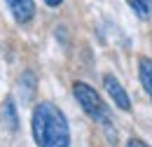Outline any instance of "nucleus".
<instances>
[{"label":"nucleus","instance_id":"2","mask_svg":"<svg viewBox=\"0 0 152 147\" xmlns=\"http://www.w3.org/2000/svg\"><path fill=\"white\" fill-rule=\"evenodd\" d=\"M73 93H75L80 108L87 112L94 122L103 124V126H110V124H113V114H110L108 105L103 103V98L98 96L96 89H91V87L84 84V82H75V84H73Z\"/></svg>","mask_w":152,"mask_h":147},{"label":"nucleus","instance_id":"7","mask_svg":"<svg viewBox=\"0 0 152 147\" xmlns=\"http://www.w3.org/2000/svg\"><path fill=\"white\" fill-rule=\"evenodd\" d=\"M2 112H5V119L10 122V126H12V129H17V126H19V117H17V108H14V100H12V98H7V100H5Z\"/></svg>","mask_w":152,"mask_h":147},{"label":"nucleus","instance_id":"5","mask_svg":"<svg viewBox=\"0 0 152 147\" xmlns=\"http://www.w3.org/2000/svg\"><path fill=\"white\" fill-rule=\"evenodd\" d=\"M138 77H140L143 89L152 98V58H145V56L138 58Z\"/></svg>","mask_w":152,"mask_h":147},{"label":"nucleus","instance_id":"4","mask_svg":"<svg viewBox=\"0 0 152 147\" xmlns=\"http://www.w3.org/2000/svg\"><path fill=\"white\" fill-rule=\"evenodd\" d=\"M12 17L17 19V23H28L35 17V2L33 0H5Z\"/></svg>","mask_w":152,"mask_h":147},{"label":"nucleus","instance_id":"3","mask_svg":"<svg viewBox=\"0 0 152 147\" xmlns=\"http://www.w3.org/2000/svg\"><path fill=\"white\" fill-rule=\"evenodd\" d=\"M103 87L105 91L110 93L113 103L119 108V110H131V100H129V93L124 91V87L119 84V79L115 75H103Z\"/></svg>","mask_w":152,"mask_h":147},{"label":"nucleus","instance_id":"8","mask_svg":"<svg viewBox=\"0 0 152 147\" xmlns=\"http://www.w3.org/2000/svg\"><path fill=\"white\" fill-rule=\"evenodd\" d=\"M126 147H148V145H145L143 140H138V138H131V140H129V145H126Z\"/></svg>","mask_w":152,"mask_h":147},{"label":"nucleus","instance_id":"1","mask_svg":"<svg viewBox=\"0 0 152 147\" xmlns=\"http://www.w3.org/2000/svg\"><path fill=\"white\" fill-rule=\"evenodd\" d=\"M31 129L38 147H70V129L66 114L49 100L35 105Z\"/></svg>","mask_w":152,"mask_h":147},{"label":"nucleus","instance_id":"6","mask_svg":"<svg viewBox=\"0 0 152 147\" xmlns=\"http://www.w3.org/2000/svg\"><path fill=\"white\" fill-rule=\"evenodd\" d=\"M126 2L136 12L138 19H150L152 17V0H126Z\"/></svg>","mask_w":152,"mask_h":147},{"label":"nucleus","instance_id":"9","mask_svg":"<svg viewBox=\"0 0 152 147\" xmlns=\"http://www.w3.org/2000/svg\"><path fill=\"white\" fill-rule=\"evenodd\" d=\"M45 2H47V5H49V7H56V5H61V2H63V0H45Z\"/></svg>","mask_w":152,"mask_h":147}]
</instances>
